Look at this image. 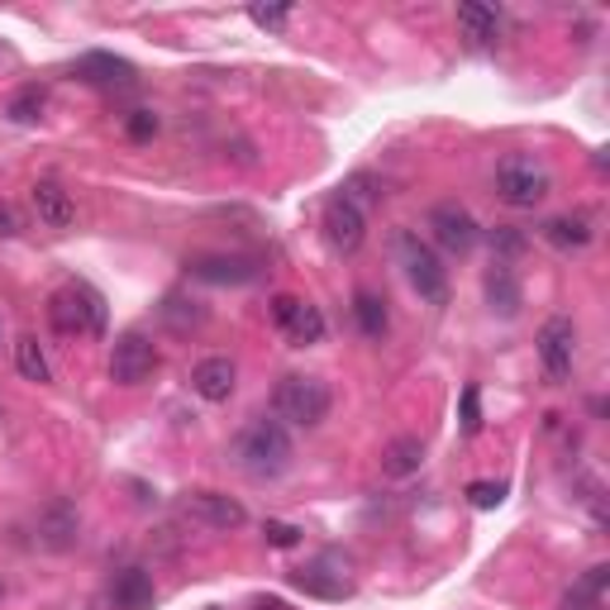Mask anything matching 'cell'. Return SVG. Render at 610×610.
I'll return each mask as SVG.
<instances>
[{"mask_svg": "<svg viewBox=\"0 0 610 610\" xmlns=\"http://www.w3.org/2000/svg\"><path fill=\"white\" fill-rule=\"evenodd\" d=\"M477 429H482V396H477V386H462V434Z\"/></svg>", "mask_w": 610, "mask_h": 610, "instance_id": "31", "label": "cell"}, {"mask_svg": "<svg viewBox=\"0 0 610 610\" xmlns=\"http://www.w3.org/2000/svg\"><path fill=\"white\" fill-rule=\"evenodd\" d=\"M253 610H292V606H286V601H277V597H268V601H258Z\"/></svg>", "mask_w": 610, "mask_h": 610, "instance_id": "35", "label": "cell"}, {"mask_svg": "<svg viewBox=\"0 0 610 610\" xmlns=\"http://www.w3.org/2000/svg\"><path fill=\"white\" fill-rule=\"evenodd\" d=\"M296 305H301L296 296H272V319H277V325L286 329V319L296 315Z\"/></svg>", "mask_w": 610, "mask_h": 610, "instance_id": "34", "label": "cell"}, {"mask_svg": "<svg viewBox=\"0 0 610 610\" xmlns=\"http://www.w3.org/2000/svg\"><path fill=\"white\" fill-rule=\"evenodd\" d=\"M391 249H396V263H401V272H405V282H411L415 292H420V301L448 305V272H444V263H439V253H434L429 243L415 235V229H396Z\"/></svg>", "mask_w": 610, "mask_h": 610, "instance_id": "2", "label": "cell"}, {"mask_svg": "<svg viewBox=\"0 0 610 610\" xmlns=\"http://www.w3.org/2000/svg\"><path fill=\"white\" fill-rule=\"evenodd\" d=\"M72 72H77L81 81H91V86H129V81H134V67H129L124 57H115V53H81Z\"/></svg>", "mask_w": 610, "mask_h": 610, "instance_id": "16", "label": "cell"}, {"mask_svg": "<svg viewBox=\"0 0 610 610\" xmlns=\"http://www.w3.org/2000/svg\"><path fill=\"white\" fill-rule=\"evenodd\" d=\"M286 339H292L296 348H311V344H319L325 339V315H319V305H311V301H301L296 305V315L286 319Z\"/></svg>", "mask_w": 610, "mask_h": 610, "instance_id": "23", "label": "cell"}, {"mask_svg": "<svg viewBox=\"0 0 610 610\" xmlns=\"http://www.w3.org/2000/svg\"><path fill=\"white\" fill-rule=\"evenodd\" d=\"M29 200H34L39 225H48V229H72V225H77V206H72V196L57 182H34Z\"/></svg>", "mask_w": 610, "mask_h": 610, "instance_id": "14", "label": "cell"}, {"mask_svg": "<svg viewBox=\"0 0 610 610\" xmlns=\"http://www.w3.org/2000/svg\"><path fill=\"white\" fill-rule=\"evenodd\" d=\"M458 29H462V34H468L472 43H491V39H497V10L468 0V6H458Z\"/></svg>", "mask_w": 610, "mask_h": 610, "instance_id": "25", "label": "cell"}, {"mask_svg": "<svg viewBox=\"0 0 610 610\" xmlns=\"http://www.w3.org/2000/svg\"><path fill=\"white\" fill-rule=\"evenodd\" d=\"M491 249H497V253H505V258H515L520 249H525V235H515L511 225H501L497 235H491Z\"/></svg>", "mask_w": 610, "mask_h": 610, "instance_id": "32", "label": "cell"}, {"mask_svg": "<svg viewBox=\"0 0 610 610\" xmlns=\"http://www.w3.org/2000/svg\"><path fill=\"white\" fill-rule=\"evenodd\" d=\"M487 305H491V315H501V319H515L520 305H525V292H520L515 268L501 263V258H497V268L487 272Z\"/></svg>", "mask_w": 610, "mask_h": 610, "instance_id": "15", "label": "cell"}, {"mask_svg": "<svg viewBox=\"0 0 610 610\" xmlns=\"http://www.w3.org/2000/svg\"><path fill=\"white\" fill-rule=\"evenodd\" d=\"M353 319H358L362 339H386V329H391L386 301L372 296V292H358V296H353Z\"/></svg>", "mask_w": 610, "mask_h": 610, "instance_id": "22", "label": "cell"}, {"mask_svg": "<svg viewBox=\"0 0 610 610\" xmlns=\"http://www.w3.org/2000/svg\"><path fill=\"white\" fill-rule=\"evenodd\" d=\"M548 192H554V177H548V167L534 163V157L511 153L497 163V196L511 210H534Z\"/></svg>", "mask_w": 610, "mask_h": 610, "instance_id": "4", "label": "cell"}, {"mask_svg": "<svg viewBox=\"0 0 610 610\" xmlns=\"http://www.w3.org/2000/svg\"><path fill=\"white\" fill-rule=\"evenodd\" d=\"M429 235H434V243H439L444 253H458V258H462V253L477 249L482 229H477V220L458 206V200H444V206L429 210Z\"/></svg>", "mask_w": 610, "mask_h": 610, "instance_id": "7", "label": "cell"}, {"mask_svg": "<svg viewBox=\"0 0 610 610\" xmlns=\"http://www.w3.org/2000/svg\"><path fill=\"white\" fill-rule=\"evenodd\" d=\"M124 134L134 139V143H149V139L157 134V115H153V110H134V115L124 120Z\"/></svg>", "mask_w": 610, "mask_h": 610, "instance_id": "28", "label": "cell"}, {"mask_svg": "<svg viewBox=\"0 0 610 610\" xmlns=\"http://www.w3.org/2000/svg\"><path fill=\"white\" fill-rule=\"evenodd\" d=\"M325 243L334 253H358L362 239H368V215H362V206H353V200L334 196L325 206Z\"/></svg>", "mask_w": 610, "mask_h": 610, "instance_id": "8", "label": "cell"}, {"mask_svg": "<svg viewBox=\"0 0 610 610\" xmlns=\"http://www.w3.org/2000/svg\"><path fill=\"white\" fill-rule=\"evenodd\" d=\"M420 462H425V444H420L415 434H401V439H391L382 448V472L386 477H411V472H420Z\"/></svg>", "mask_w": 610, "mask_h": 610, "instance_id": "21", "label": "cell"}, {"mask_svg": "<svg viewBox=\"0 0 610 610\" xmlns=\"http://www.w3.org/2000/svg\"><path fill=\"white\" fill-rule=\"evenodd\" d=\"M468 497H472L477 511H497V505L505 501V482H472Z\"/></svg>", "mask_w": 610, "mask_h": 610, "instance_id": "27", "label": "cell"}, {"mask_svg": "<svg viewBox=\"0 0 610 610\" xmlns=\"http://www.w3.org/2000/svg\"><path fill=\"white\" fill-rule=\"evenodd\" d=\"M272 405H277L282 425L315 429V425H325V415H329V386L319 382V377L286 372L277 382V391H272Z\"/></svg>", "mask_w": 610, "mask_h": 610, "instance_id": "3", "label": "cell"}, {"mask_svg": "<svg viewBox=\"0 0 610 610\" xmlns=\"http://www.w3.org/2000/svg\"><path fill=\"white\" fill-rule=\"evenodd\" d=\"M235 386H239V368L229 358H206V362H196L192 368V391L200 401H210V405H220L235 396Z\"/></svg>", "mask_w": 610, "mask_h": 610, "instance_id": "12", "label": "cell"}, {"mask_svg": "<svg viewBox=\"0 0 610 610\" xmlns=\"http://www.w3.org/2000/svg\"><path fill=\"white\" fill-rule=\"evenodd\" d=\"M263 540H268L272 548H296V544H301V530L286 525V520H268V525H263Z\"/></svg>", "mask_w": 610, "mask_h": 610, "instance_id": "29", "label": "cell"}, {"mask_svg": "<svg viewBox=\"0 0 610 610\" xmlns=\"http://www.w3.org/2000/svg\"><path fill=\"white\" fill-rule=\"evenodd\" d=\"M192 277H200V282H253L258 277V268L249 263V258H215V253H206V258H196L192 263Z\"/></svg>", "mask_w": 610, "mask_h": 610, "instance_id": "19", "label": "cell"}, {"mask_svg": "<svg viewBox=\"0 0 610 610\" xmlns=\"http://www.w3.org/2000/svg\"><path fill=\"white\" fill-rule=\"evenodd\" d=\"M606 587H610V568H606V563H597V568H587L582 577H577L573 591L558 601V610H601Z\"/></svg>", "mask_w": 610, "mask_h": 610, "instance_id": "18", "label": "cell"}, {"mask_svg": "<svg viewBox=\"0 0 610 610\" xmlns=\"http://www.w3.org/2000/svg\"><path fill=\"white\" fill-rule=\"evenodd\" d=\"M540 235L554 243L558 253H577V249H587V243H591V220H587V215H558V220H548Z\"/></svg>", "mask_w": 610, "mask_h": 610, "instance_id": "20", "label": "cell"}, {"mask_svg": "<svg viewBox=\"0 0 610 610\" xmlns=\"http://www.w3.org/2000/svg\"><path fill=\"white\" fill-rule=\"evenodd\" d=\"M348 568V563H344ZM344 568H334V554H325L319 563H311V568H301L292 573V582L301 591H311V597H325V601H344L348 591H353V582H348V573Z\"/></svg>", "mask_w": 610, "mask_h": 610, "instance_id": "11", "label": "cell"}, {"mask_svg": "<svg viewBox=\"0 0 610 610\" xmlns=\"http://www.w3.org/2000/svg\"><path fill=\"white\" fill-rule=\"evenodd\" d=\"M14 235H20V210L0 200V239H14Z\"/></svg>", "mask_w": 610, "mask_h": 610, "instance_id": "33", "label": "cell"}, {"mask_svg": "<svg viewBox=\"0 0 610 610\" xmlns=\"http://www.w3.org/2000/svg\"><path fill=\"white\" fill-rule=\"evenodd\" d=\"M14 368H20L24 382H48V358H43L34 334H20V339H14Z\"/></svg>", "mask_w": 610, "mask_h": 610, "instance_id": "26", "label": "cell"}, {"mask_svg": "<svg viewBox=\"0 0 610 610\" xmlns=\"http://www.w3.org/2000/svg\"><path fill=\"white\" fill-rule=\"evenodd\" d=\"M48 319H53L57 334H67V339H81V334H100V329H106V301H100L91 286L67 282L63 292H53Z\"/></svg>", "mask_w": 610, "mask_h": 610, "instance_id": "5", "label": "cell"}, {"mask_svg": "<svg viewBox=\"0 0 610 610\" xmlns=\"http://www.w3.org/2000/svg\"><path fill=\"white\" fill-rule=\"evenodd\" d=\"M249 20L258 29H282L286 20H292V6H249Z\"/></svg>", "mask_w": 610, "mask_h": 610, "instance_id": "30", "label": "cell"}, {"mask_svg": "<svg viewBox=\"0 0 610 610\" xmlns=\"http://www.w3.org/2000/svg\"><path fill=\"white\" fill-rule=\"evenodd\" d=\"M43 106H48V91H43L39 81H29V86H20L10 100H6V115L14 124H39L43 120Z\"/></svg>", "mask_w": 610, "mask_h": 610, "instance_id": "24", "label": "cell"}, {"mask_svg": "<svg viewBox=\"0 0 610 610\" xmlns=\"http://www.w3.org/2000/svg\"><path fill=\"white\" fill-rule=\"evenodd\" d=\"M182 511L206 530H239L243 520H249V511H243L235 497H225V491H192V497L182 501Z\"/></svg>", "mask_w": 610, "mask_h": 610, "instance_id": "10", "label": "cell"}, {"mask_svg": "<svg viewBox=\"0 0 610 610\" xmlns=\"http://www.w3.org/2000/svg\"><path fill=\"white\" fill-rule=\"evenodd\" d=\"M110 597L120 610H153V577L143 573V568H120L110 577Z\"/></svg>", "mask_w": 610, "mask_h": 610, "instance_id": "17", "label": "cell"}, {"mask_svg": "<svg viewBox=\"0 0 610 610\" xmlns=\"http://www.w3.org/2000/svg\"><path fill=\"white\" fill-rule=\"evenodd\" d=\"M153 372H157V344L143 329H124L110 348V382L143 386Z\"/></svg>", "mask_w": 610, "mask_h": 610, "instance_id": "6", "label": "cell"}, {"mask_svg": "<svg viewBox=\"0 0 610 610\" xmlns=\"http://www.w3.org/2000/svg\"><path fill=\"white\" fill-rule=\"evenodd\" d=\"M573 358H577V325L568 315H554L540 329V362L554 382H563V377L573 372Z\"/></svg>", "mask_w": 610, "mask_h": 610, "instance_id": "9", "label": "cell"}, {"mask_svg": "<svg viewBox=\"0 0 610 610\" xmlns=\"http://www.w3.org/2000/svg\"><path fill=\"white\" fill-rule=\"evenodd\" d=\"M77 530H81V515L72 501H53L48 511L39 515V544L53 548V554H67L77 544Z\"/></svg>", "mask_w": 610, "mask_h": 610, "instance_id": "13", "label": "cell"}, {"mask_svg": "<svg viewBox=\"0 0 610 610\" xmlns=\"http://www.w3.org/2000/svg\"><path fill=\"white\" fill-rule=\"evenodd\" d=\"M229 458H235V468L243 477H253V482H277V477L292 468L296 444H292V434H286L282 420L258 415V420H249V425L235 434Z\"/></svg>", "mask_w": 610, "mask_h": 610, "instance_id": "1", "label": "cell"}]
</instances>
